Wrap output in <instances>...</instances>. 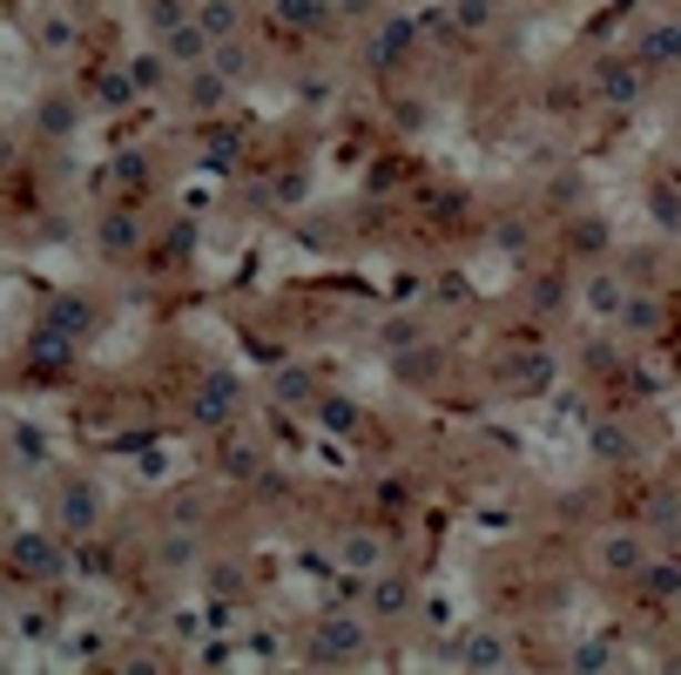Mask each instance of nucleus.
I'll return each mask as SVG.
<instances>
[{
    "mask_svg": "<svg viewBox=\"0 0 681 675\" xmlns=\"http://www.w3.org/2000/svg\"><path fill=\"white\" fill-rule=\"evenodd\" d=\"M223 102H230V74H216L210 61L190 68V81H183V109H190V115H216Z\"/></svg>",
    "mask_w": 681,
    "mask_h": 675,
    "instance_id": "8",
    "label": "nucleus"
},
{
    "mask_svg": "<svg viewBox=\"0 0 681 675\" xmlns=\"http://www.w3.org/2000/svg\"><path fill=\"white\" fill-rule=\"evenodd\" d=\"M169 68H176V61H169V54H162V48H155V54H142V61H135V68H129V74H135V89H155V81H162V74H169Z\"/></svg>",
    "mask_w": 681,
    "mask_h": 675,
    "instance_id": "31",
    "label": "nucleus"
},
{
    "mask_svg": "<svg viewBox=\"0 0 681 675\" xmlns=\"http://www.w3.org/2000/svg\"><path fill=\"white\" fill-rule=\"evenodd\" d=\"M223 460H230V473H236V480H250V473H257V453H250V446H230Z\"/></svg>",
    "mask_w": 681,
    "mask_h": 675,
    "instance_id": "39",
    "label": "nucleus"
},
{
    "mask_svg": "<svg viewBox=\"0 0 681 675\" xmlns=\"http://www.w3.org/2000/svg\"><path fill=\"white\" fill-rule=\"evenodd\" d=\"M271 392H277V405H311V399H317V379H311V372H297V365H277Z\"/></svg>",
    "mask_w": 681,
    "mask_h": 675,
    "instance_id": "21",
    "label": "nucleus"
},
{
    "mask_svg": "<svg viewBox=\"0 0 681 675\" xmlns=\"http://www.w3.org/2000/svg\"><path fill=\"white\" fill-rule=\"evenodd\" d=\"M8 554H14V567L34 574V581H61V567H68V561H61V541H48V534H14Z\"/></svg>",
    "mask_w": 681,
    "mask_h": 675,
    "instance_id": "5",
    "label": "nucleus"
},
{
    "mask_svg": "<svg viewBox=\"0 0 681 675\" xmlns=\"http://www.w3.org/2000/svg\"><path fill=\"white\" fill-rule=\"evenodd\" d=\"M190 236H196L190 223H183V230H169V236H162V258H155V264H183V250H190Z\"/></svg>",
    "mask_w": 681,
    "mask_h": 675,
    "instance_id": "36",
    "label": "nucleus"
},
{
    "mask_svg": "<svg viewBox=\"0 0 681 675\" xmlns=\"http://www.w3.org/2000/svg\"><path fill=\"white\" fill-rule=\"evenodd\" d=\"M411 595H418V587H411V574H392V567H378V574H372V587H365L372 615H385V622H398V615L411 608Z\"/></svg>",
    "mask_w": 681,
    "mask_h": 675,
    "instance_id": "7",
    "label": "nucleus"
},
{
    "mask_svg": "<svg viewBox=\"0 0 681 675\" xmlns=\"http://www.w3.org/2000/svg\"><path fill=\"white\" fill-rule=\"evenodd\" d=\"M176 21H183V0H149V28L155 34H169Z\"/></svg>",
    "mask_w": 681,
    "mask_h": 675,
    "instance_id": "35",
    "label": "nucleus"
},
{
    "mask_svg": "<svg viewBox=\"0 0 681 675\" xmlns=\"http://www.w3.org/2000/svg\"><path fill=\"white\" fill-rule=\"evenodd\" d=\"M21 635H28V642H48V635H54V615H21Z\"/></svg>",
    "mask_w": 681,
    "mask_h": 675,
    "instance_id": "40",
    "label": "nucleus"
},
{
    "mask_svg": "<svg viewBox=\"0 0 681 675\" xmlns=\"http://www.w3.org/2000/svg\"><path fill=\"white\" fill-rule=\"evenodd\" d=\"M190 419H196V426H210V433H223L230 419H236V379L230 372H203V385L190 399Z\"/></svg>",
    "mask_w": 681,
    "mask_h": 675,
    "instance_id": "4",
    "label": "nucleus"
},
{
    "mask_svg": "<svg viewBox=\"0 0 681 675\" xmlns=\"http://www.w3.org/2000/svg\"><path fill=\"white\" fill-rule=\"evenodd\" d=\"M621 331H634V338H654L661 331V298H648V291H628V304H621V318H614Z\"/></svg>",
    "mask_w": 681,
    "mask_h": 675,
    "instance_id": "18",
    "label": "nucleus"
},
{
    "mask_svg": "<svg viewBox=\"0 0 681 675\" xmlns=\"http://www.w3.org/2000/svg\"><path fill=\"white\" fill-rule=\"evenodd\" d=\"M95 243H102L109 264H129L135 250H142V210H135V203H115V210L95 223Z\"/></svg>",
    "mask_w": 681,
    "mask_h": 675,
    "instance_id": "3",
    "label": "nucleus"
},
{
    "mask_svg": "<svg viewBox=\"0 0 681 675\" xmlns=\"http://www.w3.org/2000/svg\"><path fill=\"white\" fill-rule=\"evenodd\" d=\"M28 359H41V372H68L74 338H68V331H54V324H41V331L28 338Z\"/></svg>",
    "mask_w": 681,
    "mask_h": 675,
    "instance_id": "15",
    "label": "nucleus"
},
{
    "mask_svg": "<svg viewBox=\"0 0 681 675\" xmlns=\"http://www.w3.org/2000/svg\"><path fill=\"white\" fill-rule=\"evenodd\" d=\"M459 662H472V668H499V662H506V648H499V635L472 628V642H459Z\"/></svg>",
    "mask_w": 681,
    "mask_h": 675,
    "instance_id": "25",
    "label": "nucleus"
},
{
    "mask_svg": "<svg viewBox=\"0 0 681 675\" xmlns=\"http://www.w3.org/2000/svg\"><path fill=\"white\" fill-rule=\"evenodd\" d=\"M674 28H681V8H674Z\"/></svg>",
    "mask_w": 681,
    "mask_h": 675,
    "instance_id": "42",
    "label": "nucleus"
},
{
    "mask_svg": "<svg viewBox=\"0 0 681 675\" xmlns=\"http://www.w3.org/2000/svg\"><path fill=\"white\" fill-rule=\"evenodd\" d=\"M324 426H331V433H352V426H358V405H352V399H324Z\"/></svg>",
    "mask_w": 681,
    "mask_h": 675,
    "instance_id": "33",
    "label": "nucleus"
},
{
    "mask_svg": "<svg viewBox=\"0 0 681 675\" xmlns=\"http://www.w3.org/2000/svg\"><path fill=\"white\" fill-rule=\"evenodd\" d=\"M365 648H372V622L352 608H331L311 635V662H358Z\"/></svg>",
    "mask_w": 681,
    "mask_h": 675,
    "instance_id": "1",
    "label": "nucleus"
},
{
    "mask_svg": "<svg viewBox=\"0 0 681 675\" xmlns=\"http://www.w3.org/2000/svg\"><path fill=\"white\" fill-rule=\"evenodd\" d=\"M162 554H169V561H190V554H196V541H190V534H169V547H162Z\"/></svg>",
    "mask_w": 681,
    "mask_h": 675,
    "instance_id": "41",
    "label": "nucleus"
},
{
    "mask_svg": "<svg viewBox=\"0 0 681 675\" xmlns=\"http://www.w3.org/2000/svg\"><path fill=\"white\" fill-rule=\"evenodd\" d=\"M210 48H216V41H210V28H203L196 14H183L176 28L162 34V54L176 61V68H203V61H210Z\"/></svg>",
    "mask_w": 681,
    "mask_h": 675,
    "instance_id": "6",
    "label": "nucleus"
},
{
    "mask_svg": "<svg viewBox=\"0 0 681 675\" xmlns=\"http://www.w3.org/2000/svg\"><path fill=\"white\" fill-rule=\"evenodd\" d=\"M648 203H654V223L661 230H681V183H654Z\"/></svg>",
    "mask_w": 681,
    "mask_h": 675,
    "instance_id": "28",
    "label": "nucleus"
},
{
    "mask_svg": "<svg viewBox=\"0 0 681 675\" xmlns=\"http://www.w3.org/2000/svg\"><path fill=\"white\" fill-rule=\"evenodd\" d=\"M453 21H459V34H486L492 28V0H453Z\"/></svg>",
    "mask_w": 681,
    "mask_h": 675,
    "instance_id": "27",
    "label": "nucleus"
},
{
    "mask_svg": "<svg viewBox=\"0 0 681 675\" xmlns=\"http://www.w3.org/2000/svg\"><path fill=\"white\" fill-rule=\"evenodd\" d=\"M527 298H533V318H553V311H560V298H567V284H560V278H533V291H527Z\"/></svg>",
    "mask_w": 681,
    "mask_h": 675,
    "instance_id": "30",
    "label": "nucleus"
},
{
    "mask_svg": "<svg viewBox=\"0 0 681 675\" xmlns=\"http://www.w3.org/2000/svg\"><path fill=\"white\" fill-rule=\"evenodd\" d=\"M41 324H54V331L81 338V331H95V304H81V298H54V304L41 311Z\"/></svg>",
    "mask_w": 681,
    "mask_h": 675,
    "instance_id": "19",
    "label": "nucleus"
},
{
    "mask_svg": "<svg viewBox=\"0 0 681 675\" xmlns=\"http://www.w3.org/2000/svg\"><path fill=\"white\" fill-rule=\"evenodd\" d=\"M648 534H661V541H674V534H681V493H674V486H661V493H654V506H648Z\"/></svg>",
    "mask_w": 681,
    "mask_h": 675,
    "instance_id": "22",
    "label": "nucleus"
},
{
    "mask_svg": "<svg viewBox=\"0 0 681 675\" xmlns=\"http://www.w3.org/2000/svg\"><path fill=\"white\" fill-rule=\"evenodd\" d=\"M567 250H573V258H608V250H614V230L601 223V216H573V230H567Z\"/></svg>",
    "mask_w": 681,
    "mask_h": 675,
    "instance_id": "14",
    "label": "nucleus"
},
{
    "mask_svg": "<svg viewBox=\"0 0 681 675\" xmlns=\"http://www.w3.org/2000/svg\"><path fill=\"white\" fill-rule=\"evenodd\" d=\"M580 304H587V318H621V304H628V271H593V278L580 284Z\"/></svg>",
    "mask_w": 681,
    "mask_h": 675,
    "instance_id": "9",
    "label": "nucleus"
},
{
    "mask_svg": "<svg viewBox=\"0 0 681 675\" xmlns=\"http://www.w3.org/2000/svg\"><path fill=\"white\" fill-rule=\"evenodd\" d=\"M648 561H654V554H648V534H634V527L601 541V567H608V574H621V581H634Z\"/></svg>",
    "mask_w": 681,
    "mask_h": 675,
    "instance_id": "10",
    "label": "nucleus"
},
{
    "mask_svg": "<svg viewBox=\"0 0 681 675\" xmlns=\"http://www.w3.org/2000/svg\"><path fill=\"white\" fill-rule=\"evenodd\" d=\"M634 581H641V595H654V602H681V561H648Z\"/></svg>",
    "mask_w": 681,
    "mask_h": 675,
    "instance_id": "20",
    "label": "nucleus"
},
{
    "mask_svg": "<svg viewBox=\"0 0 681 675\" xmlns=\"http://www.w3.org/2000/svg\"><path fill=\"white\" fill-rule=\"evenodd\" d=\"M411 41H418V34H411V21H385V28L372 34L365 61H372V68H398V61L411 54Z\"/></svg>",
    "mask_w": 681,
    "mask_h": 675,
    "instance_id": "13",
    "label": "nucleus"
},
{
    "mask_svg": "<svg viewBox=\"0 0 681 675\" xmlns=\"http://www.w3.org/2000/svg\"><path fill=\"white\" fill-rule=\"evenodd\" d=\"M68 41H74V21H68V14H54V21L41 28V48H48V54H68Z\"/></svg>",
    "mask_w": 681,
    "mask_h": 675,
    "instance_id": "34",
    "label": "nucleus"
},
{
    "mask_svg": "<svg viewBox=\"0 0 681 675\" xmlns=\"http://www.w3.org/2000/svg\"><path fill=\"white\" fill-rule=\"evenodd\" d=\"M129 95H135V74H102V95H95L102 109H122Z\"/></svg>",
    "mask_w": 681,
    "mask_h": 675,
    "instance_id": "32",
    "label": "nucleus"
},
{
    "mask_svg": "<svg viewBox=\"0 0 681 675\" xmlns=\"http://www.w3.org/2000/svg\"><path fill=\"white\" fill-rule=\"evenodd\" d=\"M337 561H345L352 574H378V561H385V547H378V534H365V527H352L345 541H337Z\"/></svg>",
    "mask_w": 681,
    "mask_h": 675,
    "instance_id": "17",
    "label": "nucleus"
},
{
    "mask_svg": "<svg viewBox=\"0 0 681 675\" xmlns=\"http://www.w3.org/2000/svg\"><path fill=\"white\" fill-rule=\"evenodd\" d=\"M634 61H641V68H674V61H681V28H674V21H654V28H641V41H634Z\"/></svg>",
    "mask_w": 681,
    "mask_h": 675,
    "instance_id": "11",
    "label": "nucleus"
},
{
    "mask_svg": "<svg viewBox=\"0 0 681 675\" xmlns=\"http://www.w3.org/2000/svg\"><path fill=\"white\" fill-rule=\"evenodd\" d=\"M210 68L236 81V74H250V68H257V61H250V48H236V41H216V48H210Z\"/></svg>",
    "mask_w": 681,
    "mask_h": 675,
    "instance_id": "26",
    "label": "nucleus"
},
{
    "mask_svg": "<svg viewBox=\"0 0 681 675\" xmlns=\"http://www.w3.org/2000/svg\"><path fill=\"white\" fill-rule=\"evenodd\" d=\"M95 514H102V500H95V486H81V480H68V486H61V534H89V527H95Z\"/></svg>",
    "mask_w": 681,
    "mask_h": 675,
    "instance_id": "12",
    "label": "nucleus"
},
{
    "mask_svg": "<svg viewBox=\"0 0 681 675\" xmlns=\"http://www.w3.org/2000/svg\"><path fill=\"white\" fill-rule=\"evenodd\" d=\"M115 177H122V183H142V190H149V162H142V155H122V162H115Z\"/></svg>",
    "mask_w": 681,
    "mask_h": 675,
    "instance_id": "37",
    "label": "nucleus"
},
{
    "mask_svg": "<svg viewBox=\"0 0 681 675\" xmlns=\"http://www.w3.org/2000/svg\"><path fill=\"white\" fill-rule=\"evenodd\" d=\"M277 21L284 28H317L324 21V0H277Z\"/></svg>",
    "mask_w": 681,
    "mask_h": 675,
    "instance_id": "29",
    "label": "nucleus"
},
{
    "mask_svg": "<svg viewBox=\"0 0 681 675\" xmlns=\"http://www.w3.org/2000/svg\"><path fill=\"white\" fill-rule=\"evenodd\" d=\"M492 236H499V250H527V223H514V216H506Z\"/></svg>",
    "mask_w": 681,
    "mask_h": 675,
    "instance_id": "38",
    "label": "nucleus"
},
{
    "mask_svg": "<svg viewBox=\"0 0 681 675\" xmlns=\"http://www.w3.org/2000/svg\"><path fill=\"white\" fill-rule=\"evenodd\" d=\"M506 379H514V392H540V385L553 379V359L527 352V359H514V372H506Z\"/></svg>",
    "mask_w": 681,
    "mask_h": 675,
    "instance_id": "24",
    "label": "nucleus"
},
{
    "mask_svg": "<svg viewBox=\"0 0 681 675\" xmlns=\"http://www.w3.org/2000/svg\"><path fill=\"white\" fill-rule=\"evenodd\" d=\"M593 102H608V109H634L641 102V89H648V68L641 61H621V54H608L601 68H593Z\"/></svg>",
    "mask_w": 681,
    "mask_h": 675,
    "instance_id": "2",
    "label": "nucleus"
},
{
    "mask_svg": "<svg viewBox=\"0 0 681 675\" xmlns=\"http://www.w3.org/2000/svg\"><path fill=\"white\" fill-rule=\"evenodd\" d=\"M593 453H601L608 466H621V460H634L641 446H634V433L621 426V419H593Z\"/></svg>",
    "mask_w": 681,
    "mask_h": 675,
    "instance_id": "16",
    "label": "nucleus"
},
{
    "mask_svg": "<svg viewBox=\"0 0 681 675\" xmlns=\"http://www.w3.org/2000/svg\"><path fill=\"white\" fill-rule=\"evenodd\" d=\"M196 21L210 28V41H236V0H203Z\"/></svg>",
    "mask_w": 681,
    "mask_h": 675,
    "instance_id": "23",
    "label": "nucleus"
}]
</instances>
